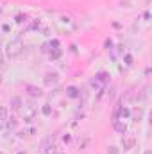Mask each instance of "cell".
Wrapping results in <instances>:
<instances>
[{
  "instance_id": "1",
  "label": "cell",
  "mask_w": 152,
  "mask_h": 154,
  "mask_svg": "<svg viewBox=\"0 0 152 154\" xmlns=\"http://www.w3.org/2000/svg\"><path fill=\"white\" fill-rule=\"evenodd\" d=\"M16 54H18V43H11L7 47V56L9 57H15Z\"/></svg>"
},
{
  "instance_id": "2",
  "label": "cell",
  "mask_w": 152,
  "mask_h": 154,
  "mask_svg": "<svg viewBox=\"0 0 152 154\" xmlns=\"http://www.w3.org/2000/svg\"><path fill=\"white\" fill-rule=\"evenodd\" d=\"M133 145H134V140L133 138H125L123 140V147H125V149H131Z\"/></svg>"
},
{
  "instance_id": "3",
  "label": "cell",
  "mask_w": 152,
  "mask_h": 154,
  "mask_svg": "<svg viewBox=\"0 0 152 154\" xmlns=\"http://www.w3.org/2000/svg\"><path fill=\"white\" fill-rule=\"evenodd\" d=\"M2 63H4V56H2V49H0V66H2Z\"/></svg>"
},
{
  "instance_id": "4",
  "label": "cell",
  "mask_w": 152,
  "mask_h": 154,
  "mask_svg": "<svg viewBox=\"0 0 152 154\" xmlns=\"http://www.w3.org/2000/svg\"><path fill=\"white\" fill-rule=\"evenodd\" d=\"M109 154H118V152H116V151L113 149V147H111V151H109Z\"/></svg>"
}]
</instances>
